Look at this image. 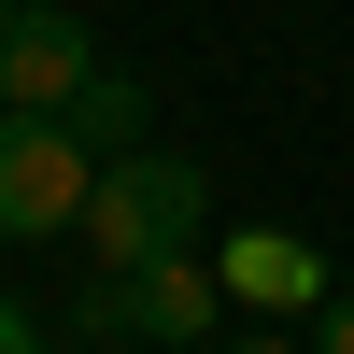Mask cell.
<instances>
[{
  "label": "cell",
  "mask_w": 354,
  "mask_h": 354,
  "mask_svg": "<svg viewBox=\"0 0 354 354\" xmlns=\"http://www.w3.org/2000/svg\"><path fill=\"white\" fill-rule=\"evenodd\" d=\"M213 270H227V298L270 312V326H298V312H326V298H340V270L298 241V227H241V241H213Z\"/></svg>",
  "instance_id": "277c9868"
},
{
  "label": "cell",
  "mask_w": 354,
  "mask_h": 354,
  "mask_svg": "<svg viewBox=\"0 0 354 354\" xmlns=\"http://www.w3.org/2000/svg\"><path fill=\"white\" fill-rule=\"evenodd\" d=\"M312 354H354V283H340L326 312H312Z\"/></svg>",
  "instance_id": "52a82bcc"
},
{
  "label": "cell",
  "mask_w": 354,
  "mask_h": 354,
  "mask_svg": "<svg viewBox=\"0 0 354 354\" xmlns=\"http://www.w3.org/2000/svg\"><path fill=\"white\" fill-rule=\"evenodd\" d=\"M71 354H100V340H71Z\"/></svg>",
  "instance_id": "30bf717a"
},
{
  "label": "cell",
  "mask_w": 354,
  "mask_h": 354,
  "mask_svg": "<svg viewBox=\"0 0 354 354\" xmlns=\"http://www.w3.org/2000/svg\"><path fill=\"white\" fill-rule=\"evenodd\" d=\"M85 185H100V156L71 142V113H15V100H0V241L85 227Z\"/></svg>",
  "instance_id": "3957f363"
},
{
  "label": "cell",
  "mask_w": 354,
  "mask_h": 354,
  "mask_svg": "<svg viewBox=\"0 0 354 354\" xmlns=\"http://www.w3.org/2000/svg\"><path fill=\"white\" fill-rule=\"evenodd\" d=\"M213 298H227V270L213 255H142V270H85V298H71V326L85 340H213Z\"/></svg>",
  "instance_id": "7a4b0ae2"
},
{
  "label": "cell",
  "mask_w": 354,
  "mask_h": 354,
  "mask_svg": "<svg viewBox=\"0 0 354 354\" xmlns=\"http://www.w3.org/2000/svg\"><path fill=\"white\" fill-rule=\"evenodd\" d=\"M85 270H142V255H198L213 241V170L170 156V142H128V156H100V185H85Z\"/></svg>",
  "instance_id": "6da1fadb"
},
{
  "label": "cell",
  "mask_w": 354,
  "mask_h": 354,
  "mask_svg": "<svg viewBox=\"0 0 354 354\" xmlns=\"http://www.w3.org/2000/svg\"><path fill=\"white\" fill-rule=\"evenodd\" d=\"M0 15H15V0H0Z\"/></svg>",
  "instance_id": "8fae6325"
},
{
  "label": "cell",
  "mask_w": 354,
  "mask_h": 354,
  "mask_svg": "<svg viewBox=\"0 0 354 354\" xmlns=\"http://www.w3.org/2000/svg\"><path fill=\"white\" fill-rule=\"evenodd\" d=\"M0 354H43V326H28V312H15V298H0Z\"/></svg>",
  "instance_id": "ba28073f"
},
{
  "label": "cell",
  "mask_w": 354,
  "mask_h": 354,
  "mask_svg": "<svg viewBox=\"0 0 354 354\" xmlns=\"http://www.w3.org/2000/svg\"><path fill=\"white\" fill-rule=\"evenodd\" d=\"M213 354H298V340H283V326H270V340H213Z\"/></svg>",
  "instance_id": "9c48e42d"
},
{
  "label": "cell",
  "mask_w": 354,
  "mask_h": 354,
  "mask_svg": "<svg viewBox=\"0 0 354 354\" xmlns=\"http://www.w3.org/2000/svg\"><path fill=\"white\" fill-rule=\"evenodd\" d=\"M85 71H100V43H85L71 15H43V0H15V15H0V100H15V113H71Z\"/></svg>",
  "instance_id": "5b68a950"
},
{
  "label": "cell",
  "mask_w": 354,
  "mask_h": 354,
  "mask_svg": "<svg viewBox=\"0 0 354 354\" xmlns=\"http://www.w3.org/2000/svg\"><path fill=\"white\" fill-rule=\"evenodd\" d=\"M71 142L85 156H128V142H156V100H142L128 71H85L71 85Z\"/></svg>",
  "instance_id": "8992f818"
}]
</instances>
